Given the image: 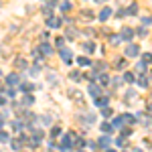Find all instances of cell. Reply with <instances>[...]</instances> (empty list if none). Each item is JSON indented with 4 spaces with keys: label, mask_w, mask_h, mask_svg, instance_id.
Wrapping results in <instances>:
<instances>
[{
    "label": "cell",
    "mask_w": 152,
    "mask_h": 152,
    "mask_svg": "<svg viewBox=\"0 0 152 152\" xmlns=\"http://www.w3.org/2000/svg\"><path fill=\"white\" fill-rule=\"evenodd\" d=\"M136 95V91L134 89H128V94H126V99H130V97H134Z\"/></svg>",
    "instance_id": "74e56055"
},
{
    "label": "cell",
    "mask_w": 152,
    "mask_h": 152,
    "mask_svg": "<svg viewBox=\"0 0 152 152\" xmlns=\"http://www.w3.org/2000/svg\"><path fill=\"white\" fill-rule=\"evenodd\" d=\"M112 114H114L112 107H104V110H102V116H104V118H112Z\"/></svg>",
    "instance_id": "603a6c76"
},
{
    "label": "cell",
    "mask_w": 152,
    "mask_h": 152,
    "mask_svg": "<svg viewBox=\"0 0 152 152\" xmlns=\"http://www.w3.org/2000/svg\"><path fill=\"white\" fill-rule=\"evenodd\" d=\"M61 132H63V130L59 128V126H55V128L51 130V134H53V136H59V134H61Z\"/></svg>",
    "instance_id": "e575fe53"
},
{
    "label": "cell",
    "mask_w": 152,
    "mask_h": 152,
    "mask_svg": "<svg viewBox=\"0 0 152 152\" xmlns=\"http://www.w3.org/2000/svg\"><path fill=\"white\" fill-rule=\"evenodd\" d=\"M77 63H79V67H89V65H91V59L79 55V57H77Z\"/></svg>",
    "instance_id": "4fadbf2b"
},
{
    "label": "cell",
    "mask_w": 152,
    "mask_h": 152,
    "mask_svg": "<svg viewBox=\"0 0 152 152\" xmlns=\"http://www.w3.org/2000/svg\"><path fill=\"white\" fill-rule=\"evenodd\" d=\"M69 77L73 79V81H81V79L85 77V75H81L79 71H71V75H69Z\"/></svg>",
    "instance_id": "2e32d148"
},
{
    "label": "cell",
    "mask_w": 152,
    "mask_h": 152,
    "mask_svg": "<svg viewBox=\"0 0 152 152\" xmlns=\"http://www.w3.org/2000/svg\"><path fill=\"white\" fill-rule=\"evenodd\" d=\"M112 8H110V6H104V8H102V10H99V14H97V18H99V20H102V23H105V20H107V18H110V16H112Z\"/></svg>",
    "instance_id": "277c9868"
},
{
    "label": "cell",
    "mask_w": 152,
    "mask_h": 152,
    "mask_svg": "<svg viewBox=\"0 0 152 152\" xmlns=\"http://www.w3.org/2000/svg\"><path fill=\"white\" fill-rule=\"evenodd\" d=\"M6 83H8L10 87H14V85H18V83H20V75H18V73H10V75L6 77Z\"/></svg>",
    "instance_id": "52a82bcc"
},
{
    "label": "cell",
    "mask_w": 152,
    "mask_h": 152,
    "mask_svg": "<svg viewBox=\"0 0 152 152\" xmlns=\"http://www.w3.org/2000/svg\"><path fill=\"white\" fill-rule=\"evenodd\" d=\"M65 37H67V39H75V37H77V31H75V28H65Z\"/></svg>",
    "instance_id": "e0dca14e"
},
{
    "label": "cell",
    "mask_w": 152,
    "mask_h": 152,
    "mask_svg": "<svg viewBox=\"0 0 152 152\" xmlns=\"http://www.w3.org/2000/svg\"><path fill=\"white\" fill-rule=\"evenodd\" d=\"M110 142H112L110 136H102V138L97 140V146H99V148H107V146H110Z\"/></svg>",
    "instance_id": "7c38bea8"
},
{
    "label": "cell",
    "mask_w": 152,
    "mask_h": 152,
    "mask_svg": "<svg viewBox=\"0 0 152 152\" xmlns=\"http://www.w3.org/2000/svg\"><path fill=\"white\" fill-rule=\"evenodd\" d=\"M39 51H41V55L45 57V55H51V53H53V47H51L49 43H41V47H39Z\"/></svg>",
    "instance_id": "30bf717a"
},
{
    "label": "cell",
    "mask_w": 152,
    "mask_h": 152,
    "mask_svg": "<svg viewBox=\"0 0 152 152\" xmlns=\"http://www.w3.org/2000/svg\"><path fill=\"white\" fill-rule=\"evenodd\" d=\"M112 126H114V130H120V128H124V116H116L114 120H112Z\"/></svg>",
    "instance_id": "8fae6325"
},
{
    "label": "cell",
    "mask_w": 152,
    "mask_h": 152,
    "mask_svg": "<svg viewBox=\"0 0 152 152\" xmlns=\"http://www.w3.org/2000/svg\"><path fill=\"white\" fill-rule=\"evenodd\" d=\"M142 23H144V26H146V24L150 26V24H152V16H144V18H142Z\"/></svg>",
    "instance_id": "836d02e7"
},
{
    "label": "cell",
    "mask_w": 152,
    "mask_h": 152,
    "mask_svg": "<svg viewBox=\"0 0 152 152\" xmlns=\"http://www.w3.org/2000/svg\"><path fill=\"white\" fill-rule=\"evenodd\" d=\"M87 91H89V95H91L94 99H97L99 95L104 94V91H102V87H99V85H95V83H89V87H87Z\"/></svg>",
    "instance_id": "3957f363"
},
{
    "label": "cell",
    "mask_w": 152,
    "mask_h": 152,
    "mask_svg": "<svg viewBox=\"0 0 152 152\" xmlns=\"http://www.w3.org/2000/svg\"><path fill=\"white\" fill-rule=\"evenodd\" d=\"M138 83H140L142 87H146V85H148V79H146V75H140V77H138Z\"/></svg>",
    "instance_id": "4316f807"
},
{
    "label": "cell",
    "mask_w": 152,
    "mask_h": 152,
    "mask_svg": "<svg viewBox=\"0 0 152 152\" xmlns=\"http://www.w3.org/2000/svg\"><path fill=\"white\" fill-rule=\"evenodd\" d=\"M83 51H85V53H94V51H95V45L91 43V41H87V43H83Z\"/></svg>",
    "instance_id": "5bb4252c"
},
{
    "label": "cell",
    "mask_w": 152,
    "mask_h": 152,
    "mask_svg": "<svg viewBox=\"0 0 152 152\" xmlns=\"http://www.w3.org/2000/svg\"><path fill=\"white\" fill-rule=\"evenodd\" d=\"M16 65H18V67H26V61H24V59H16Z\"/></svg>",
    "instance_id": "8d00e7d4"
},
{
    "label": "cell",
    "mask_w": 152,
    "mask_h": 152,
    "mask_svg": "<svg viewBox=\"0 0 152 152\" xmlns=\"http://www.w3.org/2000/svg\"><path fill=\"white\" fill-rule=\"evenodd\" d=\"M31 89H33L31 83H23V85H20V91H31Z\"/></svg>",
    "instance_id": "4dcf8cb0"
},
{
    "label": "cell",
    "mask_w": 152,
    "mask_h": 152,
    "mask_svg": "<svg viewBox=\"0 0 152 152\" xmlns=\"http://www.w3.org/2000/svg\"><path fill=\"white\" fill-rule=\"evenodd\" d=\"M136 35H138V37H146V35H148V31H146V28H138Z\"/></svg>",
    "instance_id": "d6a6232c"
},
{
    "label": "cell",
    "mask_w": 152,
    "mask_h": 152,
    "mask_svg": "<svg viewBox=\"0 0 152 152\" xmlns=\"http://www.w3.org/2000/svg\"><path fill=\"white\" fill-rule=\"evenodd\" d=\"M23 122H20V120H14V122H12V128H14V132H20V130H23Z\"/></svg>",
    "instance_id": "ffe728a7"
},
{
    "label": "cell",
    "mask_w": 152,
    "mask_h": 152,
    "mask_svg": "<svg viewBox=\"0 0 152 152\" xmlns=\"http://www.w3.org/2000/svg\"><path fill=\"white\" fill-rule=\"evenodd\" d=\"M55 43H57V47L63 49V45H65V37H57V39H55Z\"/></svg>",
    "instance_id": "f546056e"
},
{
    "label": "cell",
    "mask_w": 152,
    "mask_h": 152,
    "mask_svg": "<svg viewBox=\"0 0 152 152\" xmlns=\"http://www.w3.org/2000/svg\"><path fill=\"white\" fill-rule=\"evenodd\" d=\"M136 35V31L134 28H130V26H126V28H122V41H132V37Z\"/></svg>",
    "instance_id": "8992f818"
},
{
    "label": "cell",
    "mask_w": 152,
    "mask_h": 152,
    "mask_svg": "<svg viewBox=\"0 0 152 152\" xmlns=\"http://www.w3.org/2000/svg\"><path fill=\"white\" fill-rule=\"evenodd\" d=\"M33 102H35V99H33V95H24V97H23V104L24 105H31Z\"/></svg>",
    "instance_id": "484cf974"
},
{
    "label": "cell",
    "mask_w": 152,
    "mask_h": 152,
    "mask_svg": "<svg viewBox=\"0 0 152 152\" xmlns=\"http://www.w3.org/2000/svg\"><path fill=\"white\" fill-rule=\"evenodd\" d=\"M126 65H128V61H126V59H120L116 63V69H126Z\"/></svg>",
    "instance_id": "cb8c5ba5"
},
{
    "label": "cell",
    "mask_w": 152,
    "mask_h": 152,
    "mask_svg": "<svg viewBox=\"0 0 152 152\" xmlns=\"http://www.w3.org/2000/svg\"><path fill=\"white\" fill-rule=\"evenodd\" d=\"M124 81H128V83H132V81H136V75L132 73V71H128L126 75H124Z\"/></svg>",
    "instance_id": "44dd1931"
},
{
    "label": "cell",
    "mask_w": 152,
    "mask_h": 152,
    "mask_svg": "<svg viewBox=\"0 0 152 152\" xmlns=\"http://www.w3.org/2000/svg\"><path fill=\"white\" fill-rule=\"evenodd\" d=\"M116 144H118V146H124V144H126V140H124V138H118Z\"/></svg>",
    "instance_id": "f35d334b"
},
{
    "label": "cell",
    "mask_w": 152,
    "mask_h": 152,
    "mask_svg": "<svg viewBox=\"0 0 152 152\" xmlns=\"http://www.w3.org/2000/svg\"><path fill=\"white\" fill-rule=\"evenodd\" d=\"M79 152H83V150H79Z\"/></svg>",
    "instance_id": "bcb514c9"
},
{
    "label": "cell",
    "mask_w": 152,
    "mask_h": 152,
    "mask_svg": "<svg viewBox=\"0 0 152 152\" xmlns=\"http://www.w3.org/2000/svg\"><path fill=\"white\" fill-rule=\"evenodd\" d=\"M150 112H152V104H150Z\"/></svg>",
    "instance_id": "7bdbcfd3"
},
{
    "label": "cell",
    "mask_w": 152,
    "mask_h": 152,
    "mask_svg": "<svg viewBox=\"0 0 152 152\" xmlns=\"http://www.w3.org/2000/svg\"><path fill=\"white\" fill-rule=\"evenodd\" d=\"M110 41H112V45H118V43H120V41H122V37H120V35H116V37H112V39H110Z\"/></svg>",
    "instance_id": "1f68e13d"
},
{
    "label": "cell",
    "mask_w": 152,
    "mask_h": 152,
    "mask_svg": "<svg viewBox=\"0 0 152 152\" xmlns=\"http://www.w3.org/2000/svg\"><path fill=\"white\" fill-rule=\"evenodd\" d=\"M107 152H116V150H107Z\"/></svg>",
    "instance_id": "b9f144b4"
},
{
    "label": "cell",
    "mask_w": 152,
    "mask_h": 152,
    "mask_svg": "<svg viewBox=\"0 0 152 152\" xmlns=\"http://www.w3.org/2000/svg\"><path fill=\"white\" fill-rule=\"evenodd\" d=\"M61 10H63V12L71 10V2H65V0H63V2H61Z\"/></svg>",
    "instance_id": "d4e9b609"
},
{
    "label": "cell",
    "mask_w": 152,
    "mask_h": 152,
    "mask_svg": "<svg viewBox=\"0 0 152 152\" xmlns=\"http://www.w3.org/2000/svg\"><path fill=\"white\" fill-rule=\"evenodd\" d=\"M59 148L63 152H69L71 148H73V142H71V134H67V136H63L61 138V144H59Z\"/></svg>",
    "instance_id": "6da1fadb"
},
{
    "label": "cell",
    "mask_w": 152,
    "mask_h": 152,
    "mask_svg": "<svg viewBox=\"0 0 152 152\" xmlns=\"http://www.w3.org/2000/svg\"><path fill=\"white\" fill-rule=\"evenodd\" d=\"M83 18H87V20H91V18H94V14H91L89 10H83Z\"/></svg>",
    "instance_id": "d590c367"
},
{
    "label": "cell",
    "mask_w": 152,
    "mask_h": 152,
    "mask_svg": "<svg viewBox=\"0 0 152 152\" xmlns=\"http://www.w3.org/2000/svg\"><path fill=\"white\" fill-rule=\"evenodd\" d=\"M59 55H61V59H63V63H65V65H69V63H71V59H73L71 51H69V49H65V47L59 51Z\"/></svg>",
    "instance_id": "5b68a950"
},
{
    "label": "cell",
    "mask_w": 152,
    "mask_h": 152,
    "mask_svg": "<svg viewBox=\"0 0 152 152\" xmlns=\"http://www.w3.org/2000/svg\"><path fill=\"white\" fill-rule=\"evenodd\" d=\"M4 102H6V97H4V95H0V104H4Z\"/></svg>",
    "instance_id": "60d3db41"
},
{
    "label": "cell",
    "mask_w": 152,
    "mask_h": 152,
    "mask_svg": "<svg viewBox=\"0 0 152 152\" xmlns=\"http://www.w3.org/2000/svg\"><path fill=\"white\" fill-rule=\"evenodd\" d=\"M47 26H49V28H59V26H61V18H57V16L47 18Z\"/></svg>",
    "instance_id": "9c48e42d"
},
{
    "label": "cell",
    "mask_w": 152,
    "mask_h": 152,
    "mask_svg": "<svg viewBox=\"0 0 152 152\" xmlns=\"http://www.w3.org/2000/svg\"><path fill=\"white\" fill-rule=\"evenodd\" d=\"M0 77H2V71H0Z\"/></svg>",
    "instance_id": "ee69618b"
},
{
    "label": "cell",
    "mask_w": 152,
    "mask_h": 152,
    "mask_svg": "<svg viewBox=\"0 0 152 152\" xmlns=\"http://www.w3.org/2000/svg\"><path fill=\"white\" fill-rule=\"evenodd\" d=\"M138 55H140V47L138 45H134V43L126 45V57H138Z\"/></svg>",
    "instance_id": "7a4b0ae2"
},
{
    "label": "cell",
    "mask_w": 152,
    "mask_h": 152,
    "mask_svg": "<svg viewBox=\"0 0 152 152\" xmlns=\"http://www.w3.org/2000/svg\"><path fill=\"white\" fill-rule=\"evenodd\" d=\"M20 142H23V140H12V148H14V150H20V148H23Z\"/></svg>",
    "instance_id": "f1b7e54d"
},
{
    "label": "cell",
    "mask_w": 152,
    "mask_h": 152,
    "mask_svg": "<svg viewBox=\"0 0 152 152\" xmlns=\"http://www.w3.org/2000/svg\"><path fill=\"white\" fill-rule=\"evenodd\" d=\"M146 67H148V65H144L142 61H140V63H138V71H144V69H146Z\"/></svg>",
    "instance_id": "ab89813d"
},
{
    "label": "cell",
    "mask_w": 152,
    "mask_h": 152,
    "mask_svg": "<svg viewBox=\"0 0 152 152\" xmlns=\"http://www.w3.org/2000/svg\"><path fill=\"white\" fill-rule=\"evenodd\" d=\"M99 128H102V132H112L114 126H112L110 122H102V126H99Z\"/></svg>",
    "instance_id": "d6986e66"
},
{
    "label": "cell",
    "mask_w": 152,
    "mask_h": 152,
    "mask_svg": "<svg viewBox=\"0 0 152 152\" xmlns=\"http://www.w3.org/2000/svg\"><path fill=\"white\" fill-rule=\"evenodd\" d=\"M107 102H110V97H107V95H99L97 99H94L95 107H102V110H104V107H107Z\"/></svg>",
    "instance_id": "ba28073f"
},
{
    "label": "cell",
    "mask_w": 152,
    "mask_h": 152,
    "mask_svg": "<svg viewBox=\"0 0 152 152\" xmlns=\"http://www.w3.org/2000/svg\"><path fill=\"white\" fill-rule=\"evenodd\" d=\"M97 77H99V83H104V85H107V83H110L107 73H97Z\"/></svg>",
    "instance_id": "ac0fdd59"
},
{
    "label": "cell",
    "mask_w": 152,
    "mask_h": 152,
    "mask_svg": "<svg viewBox=\"0 0 152 152\" xmlns=\"http://www.w3.org/2000/svg\"><path fill=\"white\" fill-rule=\"evenodd\" d=\"M8 138H10V136H8L4 130H0V142H8Z\"/></svg>",
    "instance_id": "83f0119b"
},
{
    "label": "cell",
    "mask_w": 152,
    "mask_h": 152,
    "mask_svg": "<svg viewBox=\"0 0 152 152\" xmlns=\"http://www.w3.org/2000/svg\"><path fill=\"white\" fill-rule=\"evenodd\" d=\"M142 63H144V65H150L152 63V55L150 53H144V55H142Z\"/></svg>",
    "instance_id": "7402d4cb"
},
{
    "label": "cell",
    "mask_w": 152,
    "mask_h": 152,
    "mask_svg": "<svg viewBox=\"0 0 152 152\" xmlns=\"http://www.w3.org/2000/svg\"><path fill=\"white\" fill-rule=\"evenodd\" d=\"M126 14H138V4H136V2H132L128 8H126Z\"/></svg>",
    "instance_id": "9a60e30c"
},
{
    "label": "cell",
    "mask_w": 152,
    "mask_h": 152,
    "mask_svg": "<svg viewBox=\"0 0 152 152\" xmlns=\"http://www.w3.org/2000/svg\"><path fill=\"white\" fill-rule=\"evenodd\" d=\"M95 2H102V0H95Z\"/></svg>",
    "instance_id": "f6af8a7d"
}]
</instances>
